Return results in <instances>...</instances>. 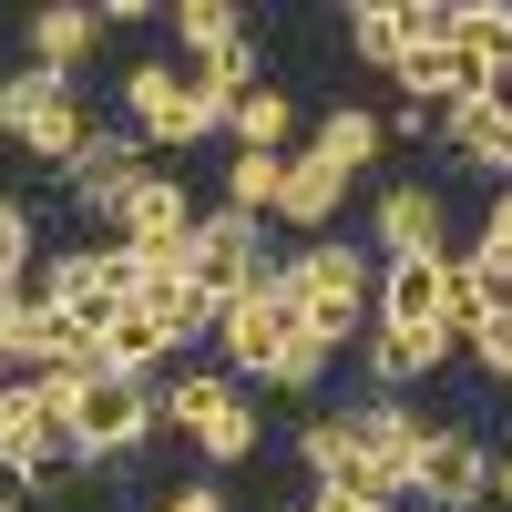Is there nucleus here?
Segmentation results:
<instances>
[{
	"instance_id": "1",
	"label": "nucleus",
	"mask_w": 512,
	"mask_h": 512,
	"mask_svg": "<svg viewBox=\"0 0 512 512\" xmlns=\"http://www.w3.org/2000/svg\"><path fill=\"white\" fill-rule=\"evenodd\" d=\"M277 287H287V308H297V318H308V328L328 338V349H338V338H359L379 267H369V256H359L349 236H308V246H297L287 267H277Z\"/></svg>"
},
{
	"instance_id": "2",
	"label": "nucleus",
	"mask_w": 512,
	"mask_h": 512,
	"mask_svg": "<svg viewBox=\"0 0 512 512\" xmlns=\"http://www.w3.org/2000/svg\"><path fill=\"white\" fill-rule=\"evenodd\" d=\"M0 134H11L21 154H41V164H72L82 154V134H93V113H82V93L62 72H0Z\"/></svg>"
},
{
	"instance_id": "3",
	"label": "nucleus",
	"mask_w": 512,
	"mask_h": 512,
	"mask_svg": "<svg viewBox=\"0 0 512 512\" xmlns=\"http://www.w3.org/2000/svg\"><path fill=\"white\" fill-rule=\"evenodd\" d=\"M185 287L195 297H267L277 287V256H267V236H256V216H195V236H185Z\"/></svg>"
},
{
	"instance_id": "4",
	"label": "nucleus",
	"mask_w": 512,
	"mask_h": 512,
	"mask_svg": "<svg viewBox=\"0 0 512 512\" xmlns=\"http://www.w3.org/2000/svg\"><path fill=\"white\" fill-rule=\"evenodd\" d=\"M123 113H134L144 154H185V144H205V134H226V123L195 103V82H185L175 62H134V72H123Z\"/></svg>"
},
{
	"instance_id": "5",
	"label": "nucleus",
	"mask_w": 512,
	"mask_h": 512,
	"mask_svg": "<svg viewBox=\"0 0 512 512\" xmlns=\"http://www.w3.org/2000/svg\"><path fill=\"white\" fill-rule=\"evenodd\" d=\"M308 328L287 308V287H267V297H226L216 308V359H226V379L246 369V379H277V359H287V338Z\"/></svg>"
},
{
	"instance_id": "6",
	"label": "nucleus",
	"mask_w": 512,
	"mask_h": 512,
	"mask_svg": "<svg viewBox=\"0 0 512 512\" xmlns=\"http://www.w3.org/2000/svg\"><path fill=\"white\" fill-rule=\"evenodd\" d=\"M134 175H144V134L134 123H93V134H82V154L62 164V185H72V205L82 216H123V195H134Z\"/></svg>"
},
{
	"instance_id": "7",
	"label": "nucleus",
	"mask_w": 512,
	"mask_h": 512,
	"mask_svg": "<svg viewBox=\"0 0 512 512\" xmlns=\"http://www.w3.org/2000/svg\"><path fill=\"white\" fill-rule=\"evenodd\" d=\"M185 236H195V195L144 164L134 195H123V216H113V246L123 256H175V267H185Z\"/></svg>"
},
{
	"instance_id": "8",
	"label": "nucleus",
	"mask_w": 512,
	"mask_h": 512,
	"mask_svg": "<svg viewBox=\"0 0 512 512\" xmlns=\"http://www.w3.org/2000/svg\"><path fill=\"white\" fill-rule=\"evenodd\" d=\"M41 297H52V308H72L82 328H103L123 297H134V256H123V246H72V256H52V267H41Z\"/></svg>"
},
{
	"instance_id": "9",
	"label": "nucleus",
	"mask_w": 512,
	"mask_h": 512,
	"mask_svg": "<svg viewBox=\"0 0 512 512\" xmlns=\"http://www.w3.org/2000/svg\"><path fill=\"white\" fill-rule=\"evenodd\" d=\"M297 461L318 472V492H359V502H400V482L369 461V441H359V420L349 410H328V420H308L297 431Z\"/></svg>"
},
{
	"instance_id": "10",
	"label": "nucleus",
	"mask_w": 512,
	"mask_h": 512,
	"mask_svg": "<svg viewBox=\"0 0 512 512\" xmlns=\"http://www.w3.org/2000/svg\"><path fill=\"white\" fill-rule=\"evenodd\" d=\"M410 492L431 502V512H472V502L492 492V451H482L472 431H451V420H441V431L420 441V461H410Z\"/></svg>"
},
{
	"instance_id": "11",
	"label": "nucleus",
	"mask_w": 512,
	"mask_h": 512,
	"mask_svg": "<svg viewBox=\"0 0 512 512\" xmlns=\"http://www.w3.org/2000/svg\"><path fill=\"white\" fill-rule=\"evenodd\" d=\"M441 277H451V256H390L369 287L379 328H441Z\"/></svg>"
},
{
	"instance_id": "12",
	"label": "nucleus",
	"mask_w": 512,
	"mask_h": 512,
	"mask_svg": "<svg viewBox=\"0 0 512 512\" xmlns=\"http://www.w3.org/2000/svg\"><path fill=\"white\" fill-rule=\"evenodd\" d=\"M441 144H451L461 164H482V175H512V103H502V93H461V103L441 113Z\"/></svg>"
},
{
	"instance_id": "13",
	"label": "nucleus",
	"mask_w": 512,
	"mask_h": 512,
	"mask_svg": "<svg viewBox=\"0 0 512 512\" xmlns=\"http://www.w3.org/2000/svg\"><path fill=\"white\" fill-rule=\"evenodd\" d=\"M93 359H103L113 379H144V369H164V359H175V338H164V318L144 308V297H123V308L93 328Z\"/></svg>"
},
{
	"instance_id": "14",
	"label": "nucleus",
	"mask_w": 512,
	"mask_h": 512,
	"mask_svg": "<svg viewBox=\"0 0 512 512\" xmlns=\"http://www.w3.org/2000/svg\"><path fill=\"white\" fill-rule=\"evenodd\" d=\"M21 41H31V72H82L93 62V41H103V11H72V0H52V11H31L21 21Z\"/></svg>"
},
{
	"instance_id": "15",
	"label": "nucleus",
	"mask_w": 512,
	"mask_h": 512,
	"mask_svg": "<svg viewBox=\"0 0 512 512\" xmlns=\"http://www.w3.org/2000/svg\"><path fill=\"white\" fill-rule=\"evenodd\" d=\"M379 246H390V256H451L441 246V185L400 175L390 195H379Z\"/></svg>"
},
{
	"instance_id": "16",
	"label": "nucleus",
	"mask_w": 512,
	"mask_h": 512,
	"mask_svg": "<svg viewBox=\"0 0 512 512\" xmlns=\"http://www.w3.org/2000/svg\"><path fill=\"white\" fill-rule=\"evenodd\" d=\"M400 93H410V123H420V113H451L461 93H492V82L461 62L451 41H431V52H400Z\"/></svg>"
},
{
	"instance_id": "17",
	"label": "nucleus",
	"mask_w": 512,
	"mask_h": 512,
	"mask_svg": "<svg viewBox=\"0 0 512 512\" xmlns=\"http://www.w3.org/2000/svg\"><path fill=\"white\" fill-rule=\"evenodd\" d=\"M441 359H451L441 328H379V338H369V379H379V390H420Z\"/></svg>"
},
{
	"instance_id": "18",
	"label": "nucleus",
	"mask_w": 512,
	"mask_h": 512,
	"mask_svg": "<svg viewBox=\"0 0 512 512\" xmlns=\"http://www.w3.org/2000/svg\"><path fill=\"white\" fill-rule=\"evenodd\" d=\"M338 195H349V175H338V164H318V154H287V185H277V216H287V226L328 236Z\"/></svg>"
},
{
	"instance_id": "19",
	"label": "nucleus",
	"mask_w": 512,
	"mask_h": 512,
	"mask_svg": "<svg viewBox=\"0 0 512 512\" xmlns=\"http://www.w3.org/2000/svg\"><path fill=\"white\" fill-rule=\"evenodd\" d=\"M359 420V441H369V461L390 472L400 492H410V461H420V441H431V420H410L400 400H369V410H349Z\"/></svg>"
},
{
	"instance_id": "20",
	"label": "nucleus",
	"mask_w": 512,
	"mask_h": 512,
	"mask_svg": "<svg viewBox=\"0 0 512 512\" xmlns=\"http://www.w3.org/2000/svg\"><path fill=\"white\" fill-rule=\"evenodd\" d=\"M379 144H390V113H369V103H338L328 123H318V164H338V175H359V164H379Z\"/></svg>"
},
{
	"instance_id": "21",
	"label": "nucleus",
	"mask_w": 512,
	"mask_h": 512,
	"mask_svg": "<svg viewBox=\"0 0 512 512\" xmlns=\"http://www.w3.org/2000/svg\"><path fill=\"white\" fill-rule=\"evenodd\" d=\"M226 400H236V379H226V369H185L175 390H154V431H185V441H195Z\"/></svg>"
},
{
	"instance_id": "22",
	"label": "nucleus",
	"mask_w": 512,
	"mask_h": 512,
	"mask_svg": "<svg viewBox=\"0 0 512 512\" xmlns=\"http://www.w3.org/2000/svg\"><path fill=\"white\" fill-rule=\"evenodd\" d=\"M226 134H236V154H287V134H297V103L277 93V82H256V93L226 113Z\"/></svg>"
},
{
	"instance_id": "23",
	"label": "nucleus",
	"mask_w": 512,
	"mask_h": 512,
	"mask_svg": "<svg viewBox=\"0 0 512 512\" xmlns=\"http://www.w3.org/2000/svg\"><path fill=\"white\" fill-rule=\"evenodd\" d=\"M277 185H287V154H236L226 164V216H277Z\"/></svg>"
},
{
	"instance_id": "24",
	"label": "nucleus",
	"mask_w": 512,
	"mask_h": 512,
	"mask_svg": "<svg viewBox=\"0 0 512 512\" xmlns=\"http://www.w3.org/2000/svg\"><path fill=\"white\" fill-rule=\"evenodd\" d=\"M349 52L379 62V72H400V0H359L349 11Z\"/></svg>"
},
{
	"instance_id": "25",
	"label": "nucleus",
	"mask_w": 512,
	"mask_h": 512,
	"mask_svg": "<svg viewBox=\"0 0 512 512\" xmlns=\"http://www.w3.org/2000/svg\"><path fill=\"white\" fill-rule=\"evenodd\" d=\"M195 451H205V461H256V400L236 390V400H226V410L195 431Z\"/></svg>"
},
{
	"instance_id": "26",
	"label": "nucleus",
	"mask_w": 512,
	"mask_h": 512,
	"mask_svg": "<svg viewBox=\"0 0 512 512\" xmlns=\"http://www.w3.org/2000/svg\"><path fill=\"white\" fill-rule=\"evenodd\" d=\"M175 41H185V52H226V41H246V11H226V0H185Z\"/></svg>"
},
{
	"instance_id": "27",
	"label": "nucleus",
	"mask_w": 512,
	"mask_h": 512,
	"mask_svg": "<svg viewBox=\"0 0 512 512\" xmlns=\"http://www.w3.org/2000/svg\"><path fill=\"white\" fill-rule=\"evenodd\" d=\"M328 359H338L328 338H318V328H297V338H287V359H277V379H267V390H318V369H328Z\"/></svg>"
},
{
	"instance_id": "28",
	"label": "nucleus",
	"mask_w": 512,
	"mask_h": 512,
	"mask_svg": "<svg viewBox=\"0 0 512 512\" xmlns=\"http://www.w3.org/2000/svg\"><path fill=\"white\" fill-rule=\"evenodd\" d=\"M31 277V216H21V195H0V287H21Z\"/></svg>"
},
{
	"instance_id": "29",
	"label": "nucleus",
	"mask_w": 512,
	"mask_h": 512,
	"mask_svg": "<svg viewBox=\"0 0 512 512\" xmlns=\"http://www.w3.org/2000/svg\"><path fill=\"white\" fill-rule=\"evenodd\" d=\"M461 349H472L482 369H502V379H512V297H502V308H492V318H482L472 338H461Z\"/></svg>"
},
{
	"instance_id": "30",
	"label": "nucleus",
	"mask_w": 512,
	"mask_h": 512,
	"mask_svg": "<svg viewBox=\"0 0 512 512\" xmlns=\"http://www.w3.org/2000/svg\"><path fill=\"white\" fill-rule=\"evenodd\" d=\"M482 246H502V256H512V175H502V185H492V205H482Z\"/></svg>"
},
{
	"instance_id": "31",
	"label": "nucleus",
	"mask_w": 512,
	"mask_h": 512,
	"mask_svg": "<svg viewBox=\"0 0 512 512\" xmlns=\"http://www.w3.org/2000/svg\"><path fill=\"white\" fill-rule=\"evenodd\" d=\"M154 512H226V502H216V482H185V492H164Z\"/></svg>"
},
{
	"instance_id": "32",
	"label": "nucleus",
	"mask_w": 512,
	"mask_h": 512,
	"mask_svg": "<svg viewBox=\"0 0 512 512\" xmlns=\"http://www.w3.org/2000/svg\"><path fill=\"white\" fill-rule=\"evenodd\" d=\"M308 512H400V502H359V492H318Z\"/></svg>"
},
{
	"instance_id": "33",
	"label": "nucleus",
	"mask_w": 512,
	"mask_h": 512,
	"mask_svg": "<svg viewBox=\"0 0 512 512\" xmlns=\"http://www.w3.org/2000/svg\"><path fill=\"white\" fill-rule=\"evenodd\" d=\"M492 492H502V502H512V451H502V461H492Z\"/></svg>"
}]
</instances>
